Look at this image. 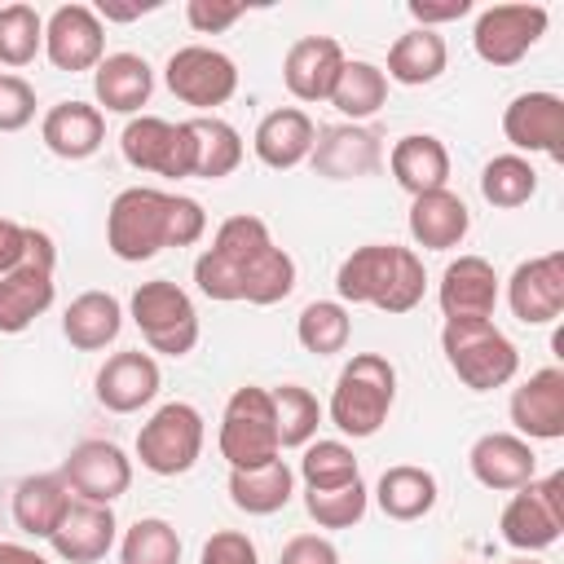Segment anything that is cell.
Here are the masks:
<instances>
[{"label": "cell", "mask_w": 564, "mask_h": 564, "mask_svg": "<svg viewBox=\"0 0 564 564\" xmlns=\"http://www.w3.org/2000/svg\"><path fill=\"white\" fill-rule=\"evenodd\" d=\"M194 282L207 300L234 304H278L295 291V260L269 238L260 216H229L220 220L212 247L194 260Z\"/></svg>", "instance_id": "1"}, {"label": "cell", "mask_w": 564, "mask_h": 564, "mask_svg": "<svg viewBox=\"0 0 564 564\" xmlns=\"http://www.w3.org/2000/svg\"><path fill=\"white\" fill-rule=\"evenodd\" d=\"M423 286H427L423 260L397 242H366L352 256H344L335 273V291L344 304H375L383 313L419 308Z\"/></svg>", "instance_id": "2"}, {"label": "cell", "mask_w": 564, "mask_h": 564, "mask_svg": "<svg viewBox=\"0 0 564 564\" xmlns=\"http://www.w3.org/2000/svg\"><path fill=\"white\" fill-rule=\"evenodd\" d=\"M392 401H397V370H392V361L379 357V352H357L339 370L326 414H330V423L344 436L361 441V436H375L388 423Z\"/></svg>", "instance_id": "3"}, {"label": "cell", "mask_w": 564, "mask_h": 564, "mask_svg": "<svg viewBox=\"0 0 564 564\" xmlns=\"http://www.w3.org/2000/svg\"><path fill=\"white\" fill-rule=\"evenodd\" d=\"M441 352L471 392H494L516 379L520 352L489 317H458L441 326Z\"/></svg>", "instance_id": "4"}, {"label": "cell", "mask_w": 564, "mask_h": 564, "mask_svg": "<svg viewBox=\"0 0 564 564\" xmlns=\"http://www.w3.org/2000/svg\"><path fill=\"white\" fill-rule=\"evenodd\" d=\"M106 247L128 264H141L172 247V194L154 185L119 189L106 212Z\"/></svg>", "instance_id": "5"}, {"label": "cell", "mask_w": 564, "mask_h": 564, "mask_svg": "<svg viewBox=\"0 0 564 564\" xmlns=\"http://www.w3.org/2000/svg\"><path fill=\"white\" fill-rule=\"evenodd\" d=\"M53 264H57L53 238L26 225V256L13 273L0 278V335H22L40 313L53 308V295H57Z\"/></svg>", "instance_id": "6"}, {"label": "cell", "mask_w": 564, "mask_h": 564, "mask_svg": "<svg viewBox=\"0 0 564 564\" xmlns=\"http://www.w3.org/2000/svg\"><path fill=\"white\" fill-rule=\"evenodd\" d=\"M132 322L141 330V339L163 352V357H185L194 344H198V313H194V300L167 282V278H154V282H141L132 291Z\"/></svg>", "instance_id": "7"}, {"label": "cell", "mask_w": 564, "mask_h": 564, "mask_svg": "<svg viewBox=\"0 0 564 564\" xmlns=\"http://www.w3.org/2000/svg\"><path fill=\"white\" fill-rule=\"evenodd\" d=\"M220 454H225L229 467H260V463H273L282 454L269 388L247 383V388H238L225 401V414H220Z\"/></svg>", "instance_id": "8"}, {"label": "cell", "mask_w": 564, "mask_h": 564, "mask_svg": "<svg viewBox=\"0 0 564 564\" xmlns=\"http://www.w3.org/2000/svg\"><path fill=\"white\" fill-rule=\"evenodd\" d=\"M203 454V414L189 401L159 405L137 432V458L154 476H181Z\"/></svg>", "instance_id": "9"}, {"label": "cell", "mask_w": 564, "mask_h": 564, "mask_svg": "<svg viewBox=\"0 0 564 564\" xmlns=\"http://www.w3.org/2000/svg\"><path fill=\"white\" fill-rule=\"evenodd\" d=\"M502 542L516 551H546L564 533V476L551 471L546 480H529L511 494L498 516Z\"/></svg>", "instance_id": "10"}, {"label": "cell", "mask_w": 564, "mask_h": 564, "mask_svg": "<svg viewBox=\"0 0 564 564\" xmlns=\"http://www.w3.org/2000/svg\"><path fill=\"white\" fill-rule=\"evenodd\" d=\"M119 150L137 172L154 176H194V132L189 123H172L159 115H137L119 132Z\"/></svg>", "instance_id": "11"}, {"label": "cell", "mask_w": 564, "mask_h": 564, "mask_svg": "<svg viewBox=\"0 0 564 564\" xmlns=\"http://www.w3.org/2000/svg\"><path fill=\"white\" fill-rule=\"evenodd\" d=\"M163 79L172 88L176 101L194 106V110H212V106H225L234 93H238V66L229 53L220 48H207V44H185L167 57L163 66Z\"/></svg>", "instance_id": "12"}, {"label": "cell", "mask_w": 564, "mask_h": 564, "mask_svg": "<svg viewBox=\"0 0 564 564\" xmlns=\"http://www.w3.org/2000/svg\"><path fill=\"white\" fill-rule=\"evenodd\" d=\"M546 31L542 4H494L471 26V48L489 66H516Z\"/></svg>", "instance_id": "13"}, {"label": "cell", "mask_w": 564, "mask_h": 564, "mask_svg": "<svg viewBox=\"0 0 564 564\" xmlns=\"http://www.w3.org/2000/svg\"><path fill=\"white\" fill-rule=\"evenodd\" d=\"M62 480L70 494H79L84 502H101L110 507L115 498L128 494L132 485V458L110 445V441H79L66 463H62Z\"/></svg>", "instance_id": "14"}, {"label": "cell", "mask_w": 564, "mask_h": 564, "mask_svg": "<svg viewBox=\"0 0 564 564\" xmlns=\"http://www.w3.org/2000/svg\"><path fill=\"white\" fill-rule=\"evenodd\" d=\"M507 304L524 326H546L564 313V251L520 260L507 278Z\"/></svg>", "instance_id": "15"}, {"label": "cell", "mask_w": 564, "mask_h": 564, "mask_svg": "<svg viewBox=\"0 0 564 564\" xmlns=\"http://www.w3.org/2000/svg\"><path fill=\"white\" fill-rule=\"evenodd\" d=\"M44 53L57 70H97L106 57V31L97 9L88 4H62L44 22Z\"/></svg>", "instance_id": "16"}, {"label": "cell", "mask_w": 564, "mask_h": 564, "mask_svg": "<svg viewBox=\"0 0 564 564\" xmlns=\"http://www.w3.org/2000/svg\"><path fill=\"white\" fill-rule=\"evenodd\" d=\"M383 159V145L370 128L361 123H330V128H317L313 137V150H308V163L317 176L326 181H357V176H370Z\"/></svg>", "instance_id": "17"}, {"label": "cell", "mask_w": 564, "mask_h": 564, "mask_svg": "<svg viewBox=\"0 0 564 564\" xmlns=\"http://www.w3.org/2000/svg\"><path fill=\"white\" fill-rule=\"evenodd\" d=\"M502 137L516 150L564 159V101L555 93H520L502 110Z\"/></svg>", "instance_id": "18"}, {"label": "cell", "mask_w": 564, "mask_h": 564, "mask_svg": "<svg viewBox=\"0 0 564 564\" xmlns=\"http://www.w3.org/2000/svg\"><path fill=\"white\" fill-rule=\"evenodd\" d=\"M511 423L524 441H560L564 436V370L542 366L511 392Z\"/></svg>", "instance_id": "19"}, {"label": "cell", "mask_w": 564, "mask_h": 564, "mask_svg": "<svg viewBox=\"0 0 564 564\" xmlns=\"http://www.w3.org/2000/svg\"><path fill=\"white\" fill-rule=\"evenodd\" d=\"M344 48L330 35H304L282 57V84L295 101H330V88L344 70Z\"/></svg>", "instance_id": "20"}, {"label": "cell", "mask_w": 564, "mask_h": 564, "mask_svg": "<svg viewBox=\"0 0 564 564\" xmlns=\"http://www.w3.org/2000/svg\"><path fill=\"white\" fill-rule=\"evenodd\" d=\"M436 300H441L445 322H458V317H494V304H498V273H494V264L485 256H458V260H449L445 273H441Z\"/></svg>", "instance_id": "21"}, {"label": "cell", "mask_w": 564, "mask_h": 564, "mask_svg": "<svg viewBox=\"0 0 564 564\" xmlns=\"http://www.w3.org/2000/svg\"><path fill=\"white\" fill-rule=\"evenodd\" d=\"M159 383H163L159 361L141 348H128V352L106 357V366L97 370V401L110 414H132L159 397Z\"/></svg>", "instance_id": "22"}, {"label": "cell", "mask_w": 564, "mask_h": 564, "mask_svg": "<svg viewBox=\"0 0 564 564\" xmlns=\"http://www.w3.org/2000/svg\"><path fill=\"white\" fill-rule=\"evenodd\" d=\"M115 529L119 524H115V511L110 507L70 498V507L57 520V529L48 533V542H53V551L66 564H93V560H101L115 546Z\"/></svg>", "instance_id": "23"}, {"label": "cell", "mask_w": 564, "mask_h": 564, "mask_svg": "<svg viewBox=\"0 0 564 564\" xmlns=\"http://www.w3.org/2000/svg\"><path fill=\"white\" fill-rule=\"evenodd\" d=\"M467 467L471 476L485 485V489H520L533 480L538 471V454L524 436L516 432H485L471 454H467Z\"/></svg>", "instance_id": "24"}, {"label": "cell", "mask_w": 564, "mask_h": 564, "mask_svg": "<svg viewBox=\"0 0 564 564\" xmlns=\"http://www.w3.org/2000/svg\"><path fill=\"white\" fill-rule=\"evenodd\" d=\"M40 137L44 145L57 154V159H88L101 150L106 141V115L101 106H88V101H57L44 110V123H40Z\"/></svg>", "instance_id": "25"}, {"label": "cell", "mask_w": 564, "mask_h": 564, "mask_svg": "<svg viewBox=\"0 0 564 564\" xmlns=\"http://www.w3.org/2000/svg\"><path fill=\"white\" fill-rule=\"evenodd\" d=\"M313 137H317V128H313V119H308L300 106H278V110H269V115L260 119L251 145H256V159H260L264 167L291 172V167H300V163L308 159Z\"/></svg>", "instance_id": "26"}, {"label": "cell", "mask_w": 564, "mask_h": 564, "mask_svg": "<svg viewBox=\"0 0 564 564\" xmlns=\"http://www.w3.org/2000/svg\"><path fill=\"white\" fill-rule=\"evenodd\" d=\"M467 229H471V212L449 185L432 189V194H419L410 203V238L423 251H449L467 238Z\"/></svg>", "instance_id": "27"}, {"label": "cell", "mask_w": 564, "mask_h": 564, "mask_svg": "<svg viewBox=\"0 0 564 564\" xmlns=\"http://www.w3.org/2000/svg\"><path fill=\"white\" fill-rule=\"evenodd\" d=\"M388 167H392L397 185H401L410 198H419V194L445 189V181H449V150H445V141L432 137V132H410V137H401V141L392 145Z\"/></svg>", "instance_id": "28"}, {"label": "cell", "mask_w": 564, "mask_h": 564, "mask_svg": "<svg viewBox=\"0 0 564 564\" xmlns=\"http://www.w3.org/2000/svg\"><path fill=\"white\" fill-rule=\"evenodd\" d=\"M93 93L115 115H137L154 93V70L137 53H106L93 70Z\"/></svg>", "instance_id": "29"}, {"label": "cell", "mask_w": 564, "mask_h": 564, "mask_svg": "<svg viewBox=\"0 0 564 564\" xmlns=\"http://www.w3.org/2000/svg\"><path fill=\"white\" fill-rule=\"evenodd\" d=\"M295 494V471L278 454L273 463L260 467H229V502L247 516H273L291 502Z\"/></svg>", "instance_id": "30"}, {"label": "cell", "mask_w": 564, "mask_h": 564, "mask_svg": "<svg viewBox=\"0 0 564 564\" xmlns=\"http://www.w3.org/2000/svg\"><path fill=\"white\" fill-rule=\"evenodd\" d=\"M119 330H123V304L110 291H84V295H75L70 308H66V317H62V335L79 352H97V348L115 344Z\"/></svg>", "instance_id": "31"}, {"label": "cell", "mask_w": 564, "mask_h": 564, "mask_svg": "<svg viewBox=\"0 0 564 564\" xmlns=\"http://www.w3.org/2000/svg\"><path fill=\"white\" fill-rule=\"evenodd\" d=\"M375 502L388 520H423L432 507H436V476L427 467H414V463H401V467H388L375 485Z\"/></svg>", "instance_id": "32"}, {"label": "cell", "mask_w": 564, "mask_h": 564, "mask_svg": "<svg viewBox=\"0 0 564 564\" xmlns=\"http://www.w3.org/2000/svg\"><path fill=\"white\" fill-rule=\"evenodd\" d=\"M66 507H70V489H66L62 471L57 476H48V471L26 476L13 489V524L31 538H48L57 529V520L66 516Z\"/></svg>", "instance_id": "33"}, {"label": "cell", "mask_w": 564, "mask_h": 564, "mask_svg": "<svg viewBox=\"0 0 564 564\" xmlns=\"http://www.w3.org/2000/svg\"><path fill=\"white\" fill-rule=\"evenodd\" d=\"M445 62H449L445 40H441L436 31H427V26H414V31H405V35L392 40V48H388V70H383V75L397 79V84H405V88H419V84L441 79Z\"/></svg>", "instance_id": "34"}, {"label": "cell", "mask_w": 564, "mask_h": 564, "mask_svg": "<svg viewBox=\"0 0 564 564\" xmlns=\"http://www.w3.org/2000/svg\"><path fill=\"white\" fill-rule=\"evenodd\" d=\"M383 101H388V75H383L375 62H361V57L344 62V70H339V79H335V88H330V106H335L348 123H361V119L379 115Z\"/></svg>", "instance_id": "35"}, {"label": "cell", "mask_w": 564, "mask_h": 564, "mask_svg": "<svg viewBox=\"0 0 564 564\" xmlns=\"http://www.w3.org/2000/svg\"><path fill=\"white\" fill-rule=\"evenodd\" d=\"M185 123L194 132V176L220 181L242 163V137H238L234 123H225L216 115H198V119H185Z\"/></svg>", "instance_id": "36"}, {"label": "cell", "mask_w": 564, "mask_h": 564, "mask_svg": "<svg viewBox=\"0 0 564 564\" xmlns=\"http://www.w3.org/2000/svg\"><path fill=\"white\" fill-rule=\"evenodd\" d=\"M273 397V423H278V445L282 449H304L313 436H317V423H322V405L308 388L300 383H282V388H269Z\"/></svg>", "instance_id": "37"}, {"label": "cell", "mask_w": 564, "mask_h": 564, "mask_svg": "<svg viewBox=\"0 0 564 564\" xmlns=\"http://www.w3.org/2000/svg\"><path fill=\"white\" fill-rule=\"evenodd\" d=\"M480 194H485L489 207H502V212L524 207L538 194V172L524 154H498L480 172Z\"/></svg>", "instance_id": "38"}, {"label": "cell", "mask_w": 564, "mask_h": 564, "mask_svg": "<svg viewBox=\"0 0 564 564\" xmlns=\"http://www.w3.org/2000/svg\"><path fill=\"white\" fill-rule=\"evenodd\" d=\"M348 335H352V317H348V308L339 300H313V304H304V313L295 322V339L313 357L344 352L348 348Z\"/></svg>", "instance_id": "39"}, {"label": "cell", "mask_w": 564, "mask_h": 564, "mask_svg": "<svg viewBox=\"0 0 564 564\" xmlns=\"http://www.w3.org/2000/svg\"><path fill=\"white\" fill-rule=\"evenodd\" d=\"M300 480L304 489H339L361 480L357 471V454L344 441H308L304 458H300Z\"/></svg>", "instance_id": "40"}, {"label": "cell", "mask_w": 564, "mask_h": 564, "mask_svg": "<svg viewBox=\"0 0 564 564\" xmlns=\"http://www.w3.org/2000/svg\"><path fill=\"white\" fill-rule=\"evenodd\" d=\"M119 564H181V538L167 520L145 516L123 533Z\"/></svg>", "instance_id": "41"}, {"label": "cell", "mask_w": 564, "mask_h": 564, "mask_svg": "<svg viewBox=\"0 0 564 564\" xmlns=\"http://www.w3.org/2000/svg\"><path fill=\"white\" fill-rule=\"evenodd\" d=\"M44 48V18L31 4H4L0 9V62L26 66Z\"/></svg>", "instance_id": "42"}, {"label": "cell", "mask_w": 564, "mask_h": 564, "mask_svg": "<svg viewBox=\"0 0 564 564\" xmlns=\"http://www.w3.org/2000/svg\"><path fill=\"white\" fill-rule=\"evenodd\" d=\"M366 485H339V489H304V511L317 520V529H352L366 516Z\"/></svg>", "instance_id": "43"}, {"label": "cell", "mask_w": 564, "mask_h": 564, "mask_svg": "<svg viewBox=\"0 0 564 564\" xmlns=\"http://www.w3.org/2000/svg\"><path fill=\"white\" fill-rule=\"evenodd\" d=\"M35 119V88L22 75H0V132H18Z\"/></svg>", "instance_id": "44"}, {"label": "cell", "mask_w": 564, "mask_h": 564, "mask_svg": "<svg viewBox=\"0 0 564 564\" xmlns=\"http://www.w3.org/2000/svg\"><path fill=\"white\" fill-rule=\"evenodd\" d=\"M198 564H260V555H256V542H251L247 533L220 529V533H212V538L203 542Z\"/></svg>", "instance_id": "45"}, {"label": "cell", "mask_w": 564, "mask_h": 564, "mask_svg": "<svg viewBox=\"0 0 564 564\" xmlns=\"http://www.w3.org/2000/svg\"><path fill=\"white\" fill-rule=\"evenodd\" d=\"M242 13H247L242 4H225V0H189L185 4V18H189V26L198 35H216V31L234 26Z\"/></svg>", "instance_id": "46"}, {"label": "cell", "mask_w": 564, "mask_h": 564, "mask_svg": "<svg viewBox=\"0 0 564 564\" xmlns=\"http://www.w3.org/2000/svg\"><path fill=\"white\" fill-rule=\"evenodd\" d=\"M278 564H339V551L330 538L322 533H295L282 551H278Z\"/></svg>", "instance_id": "47"}, {"label": "cell", "mask_w": 564, "mask_h": 564, "mask_svg": "<svg viewBox=\"0 0 564 564\" xmlns=\"http://www.w3.org/2000/svg\"><path fill=\"white\" fill-rule=\"evenodd\" d=\"M471 13V0H410V18L419 26H436V22H454V18H467Z\"/></svg>", "instance_id": "48"}, {"label": "cell", "mask_w": 564, "mask_h": 564, "mask_svg": "<svg viewBox=\"0 0 564 564\" xmlns=\"http://www.w3.org/2000/svg\"><path fill=\"white\" fill-rule=\"evenodd\" d=\"M22 256H26V225L0 216V278L13 273L22 264Z\"/></svg>", "instance_id": "49"}, {"label": "cell", "mask_w": 564, "mask_h": 564, "mask_svg": "<svg viewBox=\"0 0 564 564\" xmlns=\"http://www.w3.org/2000/svg\"><path fill=\"white\" fill-rule=\"evenodd\" d=\"M150 9H154V0H150V4H110V0H101L97 18H106V22H132V18H141V13H150Z\"/></svg>", "instance_id": "50"}, {"label": "cell", "mask_w": 564, "mask_h": 564, "mask_svg": "<svg viewBox=\"0 0 564 564\" xmlns=\"http://www.w3.org/2000/svg\"><path fill=\"white\" fill-rule=\"evenodd\" d=\"M0 564H48V560L22 542H0Z\"/></svg>", "instance_id": "51"}, {"label": "cell", "mask_w": 564, "mask_h": 564, "mask_svg": "<svg viewBox=\"0 0 564 564\" xmlns=\"http://www.w3.org/2000/svg\"><path fill=\"white\" fill-rule=\"evenodd\" d=\"M507 564H538V560H529V555H524V560H507Z\"/></svg>", "instance_id": "52"}]
</instances>
